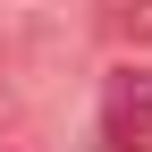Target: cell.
Segmentation results:
<instances>
[{
  "label": "cell",
  "instance_id": "cell-2",
  "mask_svg": "<svg viewBox=\"0 0 152 152\" xmlns=\"http://www.w3.org/2000/svg\"><path fill=\"white\" fill-rule=\"evenodd\" d=\"M102 34L110 42H152V0H102Z\"/></svg>",
  "mask_w": 152,
  "mask_h": 152
},
{
  "label": "cell",
  "instance_id": "cell-1",
  "mask_svg": "<svg viewBox=\"0 0 152 152\" xmlns=\"http://www.w3.org/2000/svg\"><path fill=\"white\" fill-rule=\"evenodd\" d=\"M102 152H152V68L135 59L102 76Z\"/></svg>",
  "mask_w": 152,
  "mask_h": 152
}]
</instances>
